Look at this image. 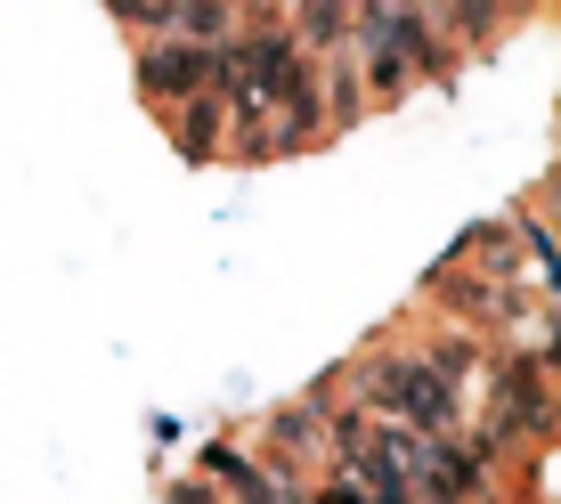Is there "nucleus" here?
Instances as JSON below:
<instances>
[{
    "mask_svg": "<svg viewBox=\"0 0 561 504\" xmlns=\"http://www.w3.org/2000/svg\"><path fill=\"white\" fill-rule=\"evenodd\" d=\"M463 375H472V351H463V342H439V351H415V358H375V366H366V391H375V415L382 423H408V432H456Z\"/></svg>",
    "mask_w": 561,
    "mask_h": 504,
    "instance_id": "f257e3e1",
    "label": "nucleus"
},
{
    "mask_svg": "<svg viewBox=\"0 0 561 504\" xmlns=\"http://www.w3.org/2000/svg\"><path fill=\"white\" fill-rule=\"evenodd\" d=\"M139 82L154 106L171 99H196V90H211V42H180V33H147L139 49Z\"/></svg>",
    "mask_w": 561,
    "mask_h": 504,
    "instance_id": "f03ea898",
    "label": "nucleus"
},
{
    "mask_svg": "<svg viewBox=\"0 0 561 504\" xmlns=\"http://www.w3.org/2000/svg\"><path fill=\"white\" fill-rule=\"evenodd\" d=\"M163 123H171V139H180L187 154H220V139H228V106L211 99V90H196V99H171Z\"/></svg>",
    "mask_w": 561,
    "mask_h": 504,
    "instance_id": "7ed1b4c3",
    "label": "nucleus"
},
{
    "mask_svg": "<svg viewBox=\"0 0 561 504\" xmlns=\"http://www.w3.org/2000/svg\"><path fill=\"white\" fill-rule=\"evenodd\" d=\"M351 9H358V0H301L294 42L301 49H342V42H351Z\"/></svg>",
    "mask_w": 561,
    "mask_h": 504,
    "instance_id": "20e7f679",
    "label": "nucleus"
},
{
    "mask_svg": "<svg viewBox=\"0 0 561 504\" xmlns=\"http://www.w3.org/2000/svg\"><path fill=\"white\" fill-rule=\"evenodd\" d=\"M415 504H456V496H439V489H415Z\"/></svg>",
    "mask_w": 561,
    "mask_h": 504,
    "instance_id": "39448f33",
    "label": "nucleus"
},
{
    "mask_svg": "<svg viewBox=\"0 0 561 504\" xmlns=\"http://www.w3.org/2000/svg\"><path fill=\"white\" fill-rule=\"evenodd\" d=\"M496 9H505V16H513V9H537V0H496Z\"/></svg>",
    "mask_w": 561,
    "mask_h": 504,
    "instance_id": "423d86ee",
    "label": "nucleus"
}]
</instances>
